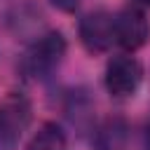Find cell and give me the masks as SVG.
<instances>
[{
    "instance_id": "obj_1",
    "label": "cell",
    "mask_w": 150,
    "mask_h": 150,
    "mask_svg": "<svg viewBox=\"0 0 150 150\" xmlns=\"http://www.w3.org/2000/svg\"><path fill=\"white\" fill-rule=\"evenodd\" d=\"M66 38L61 30H47L28 45L21 59V70L30 80L49 77L66 56Z\"/></svg>"
},
{
    "instance_id": "obj_2",
    "label": "cell",
    "mask_w": 150,
    "mask_h": 150,
    "mask_svg": "<svg viewBox=\"0 0 150 150\" xmlns=\"http://www.w3.org/2000/svg\"><path fill=\"white\" fill-rule=\"evenodd\" d=\"M30 101L21 91H9L0 98V150H16L30 124Z\"/></svg>"
},
{
    "instance_id": "obj_3",
    "label": "cell",
    "mask_w": 150,
    "mask_h": 150,
    "mask_svg": "<svg viewBox=\"0 0 150 150\" xmlns=\"http://www.w3.org/2000/svg\"><path fill=\"white\" fill-rule=\"evenodd\" d=\"M105 89L112 98H129L138 91L143 82V66L131 54L112 56L105 66Z\"/></svg>"
},
{
    "instance_id": "obj_4",
    "label": "cell",
    "mask_w": 150,
    "mask_h": 150,
    "mask_svg": "<svg viewBox=\"0 0 150 150\" xmlns=\"http://www.w3.org/2000/svg\"><path fill=\"white\" fill-rule=\"evenodd\" d=\"M77 33H80V42L89 54H103L115 42V14L105 9L87 12L80 19Z\"/></svg>"
},
{
    "instance_id": "obj_5",
    "label": "cell",
    "mask_w": 150,
    "mask_h": 150,
    "mask_svg": "<svg viewBox=\"0 0 150 150\" xmlns=\"http://www.w3.org/2000/svg\"><path fill=\"white\" fill-rule=\"evenodd\" d=\"M148 38H150V23L141 7L127 5L115 14V42L122 49L136 52L148 42Z\"/></svg>"
},
{
    "instance_id": "obj_6",
    "label": "cell",
    "mask_w": 150,
    "mask_h": 150,
    "mask_svg": "<svg viewBox=\"0 0 150 150\" xmlns=\"http://www.w3.org/2000/svg\"><path fill=\"white\" fill-rule=\"evenodd\" d=\"M66 134L56 122H45L30 136L26 150H66Z\"/></svg>"
},
{
    "instance_id": "obj_7",
    "label": "cell",
    "mask_w": 150,
    "mask_h": 150,
    "mask_svg": "<svg viewBox=\"0 0 150 150\" xmlns=\"http://www.w3.org/2000/svg\"><path fill=\"white\" fill-rule=\"evenodd\" d=\"M49 2L61 12H75L77 5H80V0H49Z\"/></svg>"
},
{
    "instance_id": "obj_8",
    "label": "cell",
    "mask_w": 150,
    "mask_h": 150,
    "mask_svg": "<svg viewBox=\"0 0 150 150\" xmlns=\"http://www.w3.org/2000/svg\"><path fill=\"white\" fill-rule=\"evenodd\" d=\"M143 148L150 150V117H148V122H145V127H143Z\"/></svg>"
},
{
    "instance_id": "obj_9",
    "label": "cell",
    "mask_w": 150,
    "mask_h": 150,
    "mask_svg": "<svg viewBox=\"0 0 150 150\" xmlns=\"http://www.w3.org/2000/svg\"><path fill=\"white\" fill-rule=\"evenodd\" d=\"M138 2H143V5H150V0H138Z\"/></svg>"
}]
</instances>
